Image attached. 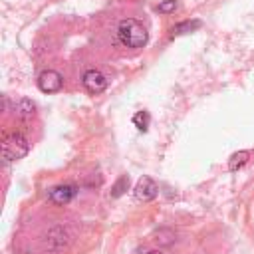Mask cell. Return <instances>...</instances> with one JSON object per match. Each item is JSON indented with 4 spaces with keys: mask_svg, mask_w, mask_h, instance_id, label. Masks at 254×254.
<instances>
[{
    "mask_svg": "<svg viewBox=\"0 0 254 254\" xmlns=\"http://www.w3.org/2000/svg\"><path fill=\"white\" fill-rule=\"evenodd\" d=\"M117 38L125 48H143L149 40V34L139 20L125 18L117 24Z\"/></svg>",
    "mask_w": 254,
    "mask_h": 254,
    "instance_id": "cell-1",
    "label": "cell"
},
{
    "mask_svg": "<svg viewBox=\"0 0 254 254\" xmlns=\"http://www.w3.org/2000/svg\"><path fill=\"white\" fill-rule=\"evenodd\" d=\"M28 151H30V141L22 133H12L2 141V159L6 163L26 157Z\"/></svg>",
    "mask_w": 254,
    "mask_h": 254,
    "instance_id": "cell-2",
    "label": "cell"
},
{
    "mask_svg": "<svg viewBox=\"0 0 254 254\" xmlns=\"http://www.w3.org/2000/svg\"><path fill=\"white\" fill-rule=\"evenodd\" d=\"M64 85V77L56 69H44L38 75V87L44 93H58Z\"/></svg>",
    "mask_w": 254,
    "mask_h": 254,
    "instance_id": "cell-3",
    "label": "cell"
},
{
    "mask_svg": "<svg viewBox=\"0 0 254 254\" xmlns=\"http://www.w3.org/2000/svg\"><path fill=\"white\" fill-rule=\"evenodd\" d=\"M81 83H83V87H85L89 93H101V91L107 89V77H105L99 69H95V67L87 69V71L81 75Z\"/></svg>",
    "mask_w": 254,
    "mask_h": 254,
    "instance_id": "cell-4",
    "label": "cell"
},
{
    "mask_svg": "<svg viewBox=\"0 0 254 254\" xmlns=\"http://www.w3.org/2000/svg\"><path fill=\"white\" fill-rule=\"evenodd\" d=\"M133 194H135L137 200L149 202V200H153V198L159 194V187H157V183H155L151 177H141V179L135 183Z\"/></svg>",
    "mask_w": 254,
    "mask_h": 254,
    "instance_id": "cell-5",
    "label": "cell"
},
{
    "mask_svg": "<svg viewBox=\"0 0 254 254\" xmlns=\"http://www.w3.org/2000/svg\"><path fill=\"white\" fill-rule=\"evenodd\" d=\"M75 192H77V190H75V187H73V185H58V187L50 189L48 198H50L54 204L64 206V204H67V202H71V200H73Z\"/></svg>",
    "mask_w": 254,
    "mask_h": 254,
    "instance_id": "cell-6",
    "label": "cell"
},
{
    "mask_svg": "<svg viewBox=\"0 0 254 254\" xmlns=\"http://www.w3.org/2000/svg\"><path fill=\"white\" fill-rule=\"evenodd\" d=\"M14 113H16L18 117H22V119H30V117H34V113H36V105H34L32 99L20 97V99L14 103Z\"/></svg>",
    "mask_w": 254,
    "mask_h": 254,
    "instance_id": "cell-7",
    "label": "cell"
},
{
    "mask_svg": "<svg viewBox=\"0 0 254 254\" xmlns=\"http://www.w3.org/2000/svg\"><path fill=\"white\" fill-rule=\"evenodd\" d=\"M248 159H250V151H236L228 159V169L230 171H238L240 167H244L248 163Z\"/></svg>",
    "mask_w": 254,
    "mask_h": 254,
    "instance_id": "cell-8",
    "label": "cell"
},
{
    "mask_svg": "<svg viewBox=\"0 0 254 254\" xmlns=\"http://www.w3.org/2000/svg\"><path fill=\"white\" fill-rule=\"evenodd\" d=\"M200 28V22L198 20H187V22H179L175 28H173V36H181V34H187V32H192Z\"/></svg>",
    "mask_w": 254,
    "mask_h": 254,
    "instance_id": "cell-9",
    "label": "cell"
},
{
    "mask_svg": "<svg viewBox=\"0 0 254 254\" xmlns=\"http://www.w3.org/2000/svg\"><path fill=\"white\" fill-rule=\"evenodd\" d=\"M149 121H151V117H149L147 111H137V113L133 115V125H135L139 131H147Z\"/></svg>",
    "mask_w": 254,
    "mask_h": 254,
    "instance_id": "cell-10",
    "label": "cell"
},
{
    "mask_svg": "<svg viewBox=\"0 0 254 254\" xmlns=\"http://www.w3.org/2000/svg\"><path fill=\"white\" fill-rule=\"evenodd\" d=\"M127 189H129V177H127V175H123V177H119V179H117V183L113 185V189H111V196H115V198H117V196H121Z\"/></svg>",
    "mask_w": 254,
    "mask_h": 254,
    "instance_id": "cell-11",
    "label": "cell"
},
{
    "mask_svg": "<svg viewBox=\"0 0 254 254\" xmlns=\"http://www.w3.org/2000/svg\"><path fill=\"white\" fill-rule=\"evenodd\" d=\"M175 8H177V0H163V2L157 6V10H159L161 14H171V12H175Z\"/></svg>",
    "mask_w": 254,
    "mask_h": 254,
    "instance_id": "cell-12",
    "label": "cell"
},
{
    "mask_svg": "<svg viewBox=\"0 0 254 254\" xmlns=\"http://www.w3.org/2000/svg\"><path fill=\"white\" fill-rule=\"evenodd\" d=\"M147 254H163L161 250H151V252H147Z\"/></svg>",
    "mask_w": 254,
    "mask_h": 254,
    "instance_id": "cell-13",
    "label": "cell"
}]
</instances>
